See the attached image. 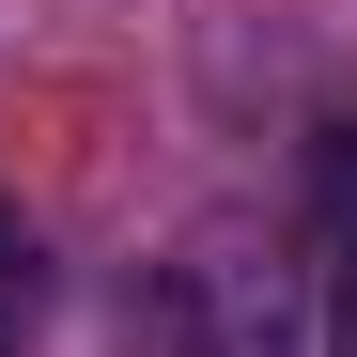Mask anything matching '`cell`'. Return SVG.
Segmentation results:
<instances>
[{"label":"cell","instance_id":"1","mask_svg":"<svg viewBox=\"0 0 357 357\" xmlns=\"http://www.w3.org/2000/svg\"><path fill=\"white\" fill-rule=\"evenodd\" d=\"M155 342L171 357H295V295L249 249H187V264L155 280Z\"/></svg>","mask_w":357,"mask_h":357},{"label":"cell","instance_id":"2","mask_svg":"<svg viewBox=\"0 0 357 357\" xmlns=\"http://www.w3.org/2000/svg\"><path fill=\"white\" fill-rule=\"evenodd\" d=\"M311 249H326V357H357V109L311 125Z\"/></svg>","mask_w":357,"mask_h":357},{"label":"cell","instance_id":"3","mask_svg":"<svg viewBox=\"0 0 357 357\" xmlns=\"http://www.w3.org/2000/svg\"><path fill=\"white\" fill-rule=\"evenodd\" d=\"M31 311H47V233H31L16 202H0V357L31 342Z\"/></svg>","mask_w":357,"mask_h":357}]
</instances>
